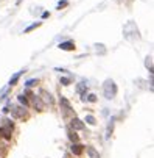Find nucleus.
Masks as SVG:
<instances>
[{
	"label": "nucleus",
	"mask_w": 154,
	"mask_h": 158,
	"mask_svg": "<svg viewBox=\"0 0 154 158\" xmlns=\"http://www.w3.org/2000/svg\"><path fill=\"white\" fill-rule=\"evenodd\" d=\"M39 82L36 78H31V80H28V82H26L25 85H26V88H31V86H34V85H38Z\"/></svg>",
	"instance_id": "nucleus-15"
},
{
	"label": "nucleus",
	"mask_w": 154,
	"mask_h": 158,
	"mask_svg": "<svg viewBox=\"0 0 154 158\" xmlns=\"http://www.w3.org/2000/svg\"><path fill=\"white\" fill-rule=\"evenodd\" d=\"M10 111L13 113V116L16 117V119H26L28 117V114H26V111L24 110V108H20V107H10Z\"/></svg>",
	"instance_id": "nucleus-2"
},
{
	"label": "nucleus",
	"mask_w": 154,
	"mask_h": 158,
	"mask_svg": "<svg viewBox=\"0 0 154 158\" xmlns=\"http://www.w3.org/2000/svg\"><path fill=\"white\" fill-rule=\"evenodd\" d=\"M24 72H25V71H20V72H17V74H16L14 77H13L11 80H10V85H11V86H14V85L17 83V80H19V77H20L22 74H24Z\"/></svg>",
	"instance_id": "nucleus-10"
},
{
	"label": "nucleus",
	"mask_w": 154,
	"mask_h": 158,
	"mask_svg": "<svg viewBox=\"0 0 154 158\" xmlns=\"http://www.w3.org/2000/svg\"><path fill=\"white\" fill-rule=\"evenodd\" d=\"M59 103H61V108L64 110V114H69V113L72 111V105H70V102L67 100L66 97H61L59 99Z\"/></svg>",
	"instance_id": "nucleus-6"
},
{
	"label": "nucleus",
	"mask_w": 154,
	"mask_h": 158,
	"mask_svg": "<svg viewBox=\"0 0 154 158\" xmlns=\"http://www.w3.org/2000/svg\"><path fill=\"white\" fill-rule=\"evenodd\" d=\"M38 27H40V22H36V24L30 25V27H26V28H25V33H30V31H33L34 28H38Z\"/></svg>",
	"instance_id": "nucleus-14"
},
{
	"label": "nucleus",
	"mask_w": 154,
	"mask_h": 158,
	"mask_svg": "<svg viewBox=\"0 0 154 158\" xmlns=\"http://www.w3.org/2000/svg\"><path fill=\"white\" fill-rule=\"evenodd\" d=\"M61 83L64 85V86H67V85H70V78H66V77H62V78H61Z\"/></svg>",
	"instance_id": "nucleus-16"
},
{
	"label": "nucleus",
	"mask_w": 154,
	"mask_h": 158,
	"mask_svg": "<svg viewBox=\"0 0 154 158\" xmlns=\"http://www.w3.org/2000/svg\"><path fill=\"white\" fill-rule=\"evenodd\" d=\"M86 150H87V155H89V158H100V153H98L97 150H95L93 147H87Z\"/></svg>",
	"instance_id": "nucleus-9"
},
{
	"label": "nucleus",
	"mask_w": 154,
	"mask_h": 158,
	"mask_svg": "<svg viewBox=\"0 0 154 158\" xmlns=\"http://www.w3.org/2000/svg\"><path fill=\"white\" fill-rule=\"evenodd\" d=\"M40 100H42V103H48V105H53V97H52V94H50L48 91H45V89H42V91H40Z\"/></svg>",
	"instance_id": "nucleus-5"
},
{
	"label": "nucleus",
	"mask_w": 154,
	"mask_h": 158,
	"mask_svg": "<svg viewBox=\"0 0 154 158\" xmlns=\"http://www.w3.org/2000/svg\"><path fill=\"white\" fill-rule=\"evenodd\" d=\"M66 5H67V2L64 0V2H61L59 5H58V10H61V8H62V6H66Z\"/></svg>",
	"instance_id": "nucleus-18"
},
{
	"label": "nucleus",
	"mask_w": 154,
	"mask_h": 158,
	"mask_svg": "<svg viewBox=\"0 0 154 158\" xmlns=\"http://www.w3.org/2000/svg\"><path fill=\"white\" fill-rule=\"evenodd\" d=\"M69 138H70V141H72V144H73V142H78V141H79L78 135H76L75 132H70V133H69Z\"/></svg>",
	"instance_id": "nucleus-12"
},
{
	"label": "nucleus",
	"mask_w": 154,
	"mask_h": 158,
	"mask_svg": "<svg viewBox=\"0 0 154 158\" xmlns=\"http://www.w3.org/2000/svg\"><path fill=\"white\" fill-rule=\"evenodd\" d=\"M70 152L73 153V155L79 157L81 153L84 152V146H83V144H79V142H73V144L70 146Z\"/></svg>",
	"instance_id": "nucleus-4"
},
{
	"label": "nucleus",
	"mask_w": 154,
	"mask_h": 158,
	"mask_svg": "<svg viewBox=\"0 0 154 158\" xmlns=\"http://www.w3.org/2000/svg\"><path fill=\"white\" fill-rule=\"evenodd\" d=\"M61 49V50H67V52H72V50H75V42H72V41H67V42H61L59 46H58Z\"/></svg>",
	"instance_id": "nucleus-7"
},
{
	"label": "nucleus",
	"mask_w": 154,
	"mask_h": 158,
	"mask_svg": "<svg viewBox=\"0 0 154 158\" xmlns=\"http://www.w3.org/2000/svg\"><path fill=\"white\" fill-rule=\"evenodd\" d=\"M117 94V86L115 83L112 82V80H107V82L105 83V96L107 99H112Z\"/></svg>",
	"instance_id": "nucleus-1"
},
{
	"label": "nucleus",
	"mask_w": 154,
	"mask_h": 158,
	"mask_svg": "<svg viewBox=\"0 0 154 158\" xmlns=\"http://www.w3.org/2000/svg\"><path fill=\"white\" fill-rule=\"evenodd\" d=\"M70 128L73 130H83L84 128V122L81 119H78V117H72V121H70Z\"/></svg>",
	"instance_id": "nucleus-3"
},
{
	"label": "nucleus",
	"mask_w": 154,
	"mask_h": 158,
	"mask_svg": "<svg viewBox=\"0 0 154 158\" xmlns=\"http://www.w3.org/2000/svg\"><path fill=\"white\" fill-rule=\"evenodd\" d=\"M86 122L90 124V125H95V124H97V119H95L92 114H89V116H86Z\"/></svg>",
	"instance_id": "nucleus-13"
},
{
	"label": "nucleus",
	"mask_w": 154,
	"mask_h": 158,
	"mask_svg": "<svg viewBox=\"0 0 154 158\" xmlns=\"http://www.w3.org/2000/svg\"><path fill=\"white\" fill-rule=\"evenodd\" d=\"M31 100H33V105H34V108H36L38 111H42V110H44V103H42V100H40V97L31 96Z\"/></svg>",
	"instance_id": "nucleus-8"
},
{
	"label": "nucleus",
	"mask_w": 154,
	"mask_h": 158,
	"mask_svg": "<svg viewBox=\"0 0 154 158\" xmlns=\"http://www.w3.org/2000/svg\"><path fill=\"white\" fill-rule=\"evenodd\" d=\"M48 16H50V13H48V11H45L44 14H42V17H44V19H45V17H48Z\"/></svg>",
	"instance_id": "nucleus-19"
},
{
	"label": "nucleus",
	"mask_w": 154,
	"mask_h": 158,
	"mask_svg": "<svg viewBox=\"0 0 154 158\" xmlns=\"http://www.w3.org/2000/svg\"><path fill=\"white\" fill-rule=\"evenodd\" d=\"M0 139H2V128H0Z\"/></svg>",
	"instance_id": "nucleus-20"
},
{
	"label": "nucleus",
	"mask_w": 154,
	"mask_h": 158,
	"mask_svg": "<svg viewBox=\"0 0 154 158\" xmlns=\"http://www.w3.org/2000/svg\"><path fill=\"white\" fill-rule=\"evenodd\" d=\"M17 99H19V102L22 103V105H25V107H28V105H30V102H28V99L25 97V94H20V96L17 97Z\"/></svg>",
	"instance_id": "nucleus-11"
},
{
	"label": "nucleus",
	"mask_w": 154,
	"mask_h": 158,
	"mask_svg": "<svg viewBox=\"0 0 154 158\" xmlns=\"http://www.w3.org/2000/svg\"><path fill=\"white\" fill-rule=\"evenodd\" d=\"M87 100H89V102H97V96H95V94H89V96H87Z\"/></svg>",
	"instance_id": "nucleus-17"
}]
</instances>
